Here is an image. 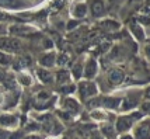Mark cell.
I'll return each instance as SVG.
<instances>
[{
    "instance_id": "cell-1",
    "label": "cell",
    "mask_w": 150,
    "mask_h": 139,
    "mask_svg": "<svg viewBox=\"0 0 150 139\" xmlns=\"http://www.w3.org/2000/svg\"><path fill=\"white\" fill-rule=\"evenodd\" d=\"M23 49V42L20 38H16V37H7V35H3L0 37V51L4 53H17L21 52Z\"/></svg>"
},
{
    "instance_id": "cell-2",
    "label": "cell",
    "mask_w": 150,
    "mask_h": 139,
    "mask_svg": "<svg viewBox=\"0 0 150 139\" xmlns=\"http://www.w3.org/2000/svg\"><path fill=\"white\" fill-rule=\"evenodd\" d=\"M77 90H79L80 100L84 101V103L87 100L93 99V97H96L98 94L97 84L94 82H91V80H83V82H80L77 86Z\"/></svg>"
},
{
    "instance_id": "cell-3",
    "label": "cell",
    "mask_w": 150,
    "mask_h": 139,
    "mask_svg": "<svg viewBox=\"0 0 150 139\" xmlns=\"http://www.w3.org/2000/svg\"><path fill=\"white\" fill-rule=\"evenodd\" d=\"M8 33L11 37H16V38H28L38 34V30L28 24H11L8 27Z\"/></svg>"
},
{
    "instance_id": "cell-4",
    "label": "cell",
    "mask_w": 150,
    "mask_h": 139,
    "mask_svg": "<svg viewBox=\"0 0 150 139\" xmlns=\"http://www.w3.org/2000/svg\"><path fill=\"white\" fill-rule=\"evenodd\" d=\"M88 13L91 14V17H94V18H103V17H105L107 13H108L105 0H90Z\"/></svg>"
},
{
    "instance_id": "cell-5",
    "label": "cell",
    "mask_w": 150,
    "mask_h": 139,
    "mask_svg": "<svg viewBox=\"0 0 150 139\" xmlns=\"http://www.w3.org/2000/svg\"><path fill=\"white\" fill-rule=\"evenodd\" d=\"M135 139H150V119L140 121L135 128Z\"/></svg>"
},
{
    "instance_id": "cell-6",
    "label": "cell",
    "mask_w": 150,
    "mask_h": 139,
    "mask_svg": "<svg viewBox=\"0 0 150 139\" xmlns=\"http://www.w3.org/2000/svg\"><path fill=\"white\" fill-rule=\"evenodd\" d=\"M98 72V63L94 58H88L86 60V65L83 66V76L87 80H91L97 76Z\"/></svg>"
},
{
    "instance_id": "cell-7",
    "label": "cell",
    "mask_w": 150,
    "mask_h": 139,
    "mask_svg": "<svg viewBox=\"0 0 150 139\" xmlns=\"http://www.w3.org/2000/svg\"><path fill=\"white\" fill-rule=\"evenodd\" d=\"M133 121L135 119L132 118V115H121V117H118L117 124H115L117 132L125 133L126 131H129L132 128V125H133Z\"/></svg>"
},
{
    "instance_id": "cell-8",
    "label": "cell",
    "mask_w": 150,
    "mask_h": 139,
    "mask_svg": "<svg viewBox=\"0 0 150 139\" xmlns=\"http://www.w3.org/2000/svg\"><path fill=\"white\" fill-rule=\"evenodd\" d=\"M70 13H72L74 20H81V18L87 17V14H88V4L86 1H76L74 6L72 7Z\"/></svg>"
},
{
    "instance_id": "cell-9",
    "label": "cell",
    "mask_w": 150,
    "mask_h": 139,
    "mask_svg": "<svg viewBox=\"0 0 150 139\" xmlns=\"http://www.w3.org/2000/svg\"><path fill=\"white\" fill-rule=\"evenodd\" d=\"M128 28H129V31H131V34L135 37V40H137L139 42H143L144 40H146V33H144V28L143 26L139 23V21L133 20L129 23V26H128Z\"/></svg>"
},
{
    "instance_id": "cell-10",
    "label": "cell",
    "mask_w": 150,
    "mask_h": 139,
    "mask_svg": "<svg viewBox=\"0 0 150 139\" xmlns=\"http://www.w3.org/2000/svg\"><path fill=\"white\" fill-rule=\"evenodd\" d=\"M51 103H52V96L48 91H45V90L37 93V96L34 99V106L37 107L38 110H42V108L48 107Z\"/></svg>"
},
{
    "instance_id": "cell-11",
    "label": "cell",
    "mask_w": 150,
    "mask_h": 139,
    "mask_svg": "<svg viewBox=\"0 0 150 139\" xmlns=\"http://www.w3.org/2000/svg\"><path fill=\"white\" fill-rule=\"evenodd\" d=\"M107 79L110 82V84H114V86L122 84L125 80V72L121 70V69H118V67H112V69L108 70Z\"/></svg>"
},
{
    "instance_id": "cell-12",
    "label": "cell",
    "mask_w": 150,
    "mask_h": 139,
    "mask_svg": "<svg viewBox=\"0 0 150 139\" xmlns=\"http://www.w3.org/2000/svg\"><path fill=\"white\" fill-rule=\"evenodd\" d=\"M97 27L101 30V31H107V33H114V31H118L121 28V23L114 18H104V20L98 21Z\"/></svg>"
},
{
    "instance_id": "cell-13",
    "label": "cell",
    "mask_w": 150,
    "mask_h": 139,
    "mask_svg": "<svg viewBox=\"0 0 150 139\" xmlns=\"http://www.w3.org/2000/svg\"><path fill=\"white\" fill-rule=\"evenodd\" d=\"M62 107H63V110H65L67 114H70V115H77L80 113V104L77 103V100L72 99V97H66L63 100V103H62Z\"/></svg>"
},
{
    "instance_id": "cell-14",
    "label": "cell",
    "mask_w": 150,
    "mask_h": 139,
    "mask_svg": "<svg viewBox=\"0 0 150 139\" xmlns=\"http://www.w3.org/2000/svg\"><path fill=\"white\" fill-rule=\"evenodd\" d=\"M139 106V96L137 94H128L124 100H121V110L124 111H131L135 107Z\"/></svg>"
},
{
    "instance_id": "cell-15",
    "label": "cell",
    "mask_w": 150,
    "mask_h": 139,
    "mask_svg": "<svg viewBox=\"0 0 150 139\" xmlns=\"http://www.w3.org/2000/svg\"><path fill=\"white\" fill-rule=\"evenodd\" d=\"M39 65L44 67V69H49L56 63V53L55 52H46L44 55L39 56Z\"/></svg>"
},
{
    "instance_id": "cell-16",
    "label": "cell",
    "mask_w": 150,
    "mask_h": 139,
    "mask_svg": "<svg viewBox=\"0 0 150 139\" xmlns=\"http://www.w3.org/2000/svg\"><path fill=\"white\" fill-rule=\"evenodd\" d=\"M0 125L3 128H16L18 125V119L13 114H0Z\"/></svg>"
},
{
    "instance_id": "cell-17",
    "label": "cell",
    "mask_w": 150,
    "mask_h": 139,
    "mask_svg": "<svg viewBox=\"0 0 150 139\" xmlns=\"http://www.w3.org/2000/svg\"><path fill=\"white\" fill-rule=\"evenodd\" d=\"M27 4L23 0H0V7L7 9V10H18L24 9Z\"/></svg>"
},
{
    "instance_id": "cell-18",
    "label": "cell",
    "mask_w": 150,
    "mask_h": 139,
    "mask_svg": "<svg viewBox=\"0 0 150 139\" xmlns=\"http://www.w3.org/2000/svg\"><path fill=\"white\" fill-rule=\"evenodd\" d=\"M121 106V99L119 97H103L101 99V107L107 110H117Z\"/></svg>"
},
{
    "instance_id": "cell-19",
    "label": "cell",
    "mask_w": 150,
    "mask_h": 139,
    "mask_svg": "<svg viewBox=\"0 0 150 139\" xmlns=\"http://www.w3.org/2000/svg\"><path fill=\"white\" fill-rule=\"evenodd\" d=\"M37 76H38V79L42 82V83H45V84H49V83H52L53 82V74L48 69H44V67H39L37 69Z\"/></svg>"
},
{
    "instance_id": "cell-20",
    "label": "cell",
    "mask_w": 150,
    "mask_h": 139,
    "mask_svg": "<svg viewBox=\"0 0 150 139\" xmlns=\"http://www.w3.org/2000/svg\"><path fill=\"white\" fill-rule=\"evenodd\" d=\"M69 79H70V73L67 72L66 69H60L59 72H56L55 80H56L58 84H67Z\"/></svg>"
},
{
    "instance_id": "cell-21",
    "label": "cell",
    "mask_w": 150,
    "mask_h": 139,
    "mask_svg": "<svg viewBox=\"0 0 150 139\" xmlns=\"http://www.w3.org/2000/svg\"><path fill=\"white\" fill-rule=\"evenodd\" d=\"M86 106L88 107V110H97V108H101V97H93V99L87 100L86 101Z\"/></svg>"
},
{
    "instance_id": "cell-22",
    "label": "cell",
    "mask_w": 150,
    "mask_h": 139,
    "mask_svg": "<svg viewBox=\"0 0 150 139\" xmlns=\"http://www.w3.org/2000/svg\"><path fill=\"white\" fill-rule=\"evenodd\" d=\"M83 66L84 65H81L80 62H77V63H74L72 67V74L74 79H80L81 76H83Z\"/></svg>"
},
{
    "instance_id": "cell-23",
    "label": "cell",
    "mask_w": 150,
    "mask_h": 139,
    "mask_svg": "<svg viewBox=\"0 0 150 139\" xmlns=\"http://www.w3.org/2000/svg\"><path fill=\"white\" fill-rule=\"evenodd\" d=\"M69 62H70V56L66 52H62L60 55L56 56V65H59V66H65Z\"/></svg>"
},
{
    "instance_id": "cell-24",
    "label": "cell",
    "mask_w": 150,
    "mask_h": 139,
    "mask_svg": "<svg viewBox=\"0 0 150 139\" xmlns=\"http://www.w3.org/2000/svg\"><path fill=\"white\" fill-rule=\"evenodd\" d=\"M11 62H13L11 55L0 51V66H8V65H11Z\"/></svg>"
},
{
    "instance_id": "cell-25",
    "label": "cell",
    "mask_w": 150,
    "mask_h": 139,
    "mask_svg": "<svg viewBox=\"0 0 150 139\" xmlns=\"http://www.w3.org/2000/svg\"><path fill=\"white\" fill-rule=\"evenodd\" d=\"M66 3H67V0H53L52 4H51V10L52 11H60L66 6Z\"/></svg>"
},
{
    "instance_id": "cell-26",
    "label": "cell",
    "mask_w": 150,
    "mask_h": 139,
    "mask_svg": "<svg viewBox=\"0 0 150 139\" xmlns=\"http://www.w3.org/2000/svg\"><path fill=\"white\" fill-rule=\"evenodd\" d=\"M17 63H20V65H17V67L18 69H21V67H27L31 65V58L30 56H21V58H18L17 59Z\"/></svg>"
},
{
    "instance_id": "cell-27",
    "label": "cell",
    "mask_w": 150,
    "mask_h": 139,
    "mask_svg": "<svg viewBox=\"0 0 150 139\" xmlns=\"http://www.w3.org/2000/svg\"><path fill=\"white\" fill-rule=\"evenodd\" d=\"M74 90H76V86H73V84H63L60 87V93H63V94H70Z\"/></svg>"
},
{
    "instance_id": "cell-28",
    "label": "cell",
    "mask_w": 150,
    "mask_h": 139,
    "mask_svg": "<svg viewBox=\"0 0 150 139\" xmlns=\"http://www.w3.org/2000/svg\"><path fill=\"white\" fill-rule=\"evenodd\" d=\"M18 82L23 84V86H30V84H31V77L27 76V74H20Z\"/></svg>"
},
{
    "instance_id": "cell-29",
    "label": "cell",
    "mask_w": 150,
    "mask_h": 139,
    "mask_svg": "<svg viewBox=\"0 0 150 139\" xmlns=\"http://www.w3.org/2000/svg\"><path fill=\"white\" fill-rule=\"evenodd\" d=\"M90 115H91V118H94V119H101V118H104V114L101 113V111H100V110H94V111H91V114H90Z\"/></svg>"
},
{
    "instance_id": "cell-30",
    "label": "cell",
    "mask_w": 150,
    "mask_h": 139,
    "mask_svg": "<svg viewBox=\"0 0 150 139\" xmlns=\"http://www.w3.org/2000/svg\"><path fill=\"white\" fill-rule=\"evenodd\" d=\"M140 113H144V114H150V101H146L140 106Z\"/></svg>"
},
{
    "instance_id": "cell-31",
    "label": "cell",
    "mask_w": 150,
    "mask_h": 139,
    "mask_svg": "<svg viewBox=\"0 0 150 139\" xmlns=\"http://www.w3.org/2000/svg\"><path fill=\"white\" fill-rule=\"evenodd\" d=\"M8 139H23V131H14L8 135Z\"/></svg>"
},
{
    "instance_id": "cell-32",
    "label": "cell",
    "mask_w": 150,
    "mask_h": 139,
    "mask_svg": "<svg viewBox=\"0 0 150 139\" xmlns=\"http://www.w3.org/2000/svg\"><path fill=\"white\" fill-rule=\"evenodd\" d=\"M112 128L110 125H107V126H103V128H101V133H104V135H107V136H111L112 135Z\"/></svg>"
},
{
    "instance_id": "cell-33",
    "label": "cell",
    "mask_w": 150,
    "mask_h": 139,
    "mask_svg": "<svg viewBox=\"0 0 150 139\" xmlns=\"http://www.w3.org/2000/svg\"><path fill=\"white\" fill-rule=\"evenodd\" d=\"M7 33H8V27L6 24H3V23H0V37L6 35Z\"/></svg>"
},
{
    "instance_id": "cell-34",
    "label": "cell",
    "mask_w": 150,
    "mask_h": 139,
    "mask_svg": "<svg viewBox=\"0 0 150 139\" xmlns=\"http://www.w3.org/2000/svg\"><path fill=\"white\" fill-rule=\"evenodd\" d=\"M8 135H10L8 131H6V129H0V139H8Z\"/></svg>"
},
{
    "instance_id": "cell-35",
    "label": "cell",
    "mask_w": 150,
    "mask_h": 139,
    "mask_svg": "<svg viewBox=\"0 0 150 139\" xmlns=\"http://www.w3.org/2000/svg\"><path fill=\"white\" fill-rule=\"evenodd\" d=\"M88 139H103V136H101V133L98 132V131H94V132L90 135V138Z\"/></svg>"
},
{
    "instance_id": "cell-36",
    "label": "cell",
    "mask_w": 150,
    "mask_h": 139,
    "mask_svg": "<svg viewBox=\"0 0 150 139\" xmlns=\"http://www.w3.org/2000/svg\"><path fill=\"white\" fill-rule=\"evenodd\" d=\"M143 96H144V100L146 101H150V86L144 90V93H143Z\"/></svg>"
},
{
    "instance_id": "cell-37",
    "label": "cell",
    "mask_w": 150,
    "mask_h": 139,
    "mask_svg": "<svg viewBox=\"0 0 150 139\" xmlns=\"http://www.w3.org/2000/svg\"><path fill=\"white\" fill-rule=\"evenodd\" d=\"M144 56H146V58L150 60V44L144 46Z\"/></svg>"
},
{
    "instance_id": "cell-38",
    "label": "cell",
    "mask_w": 150,
    "mask_h": 139,
    "mask_svg": "<svg viewBox=\"0 0 150 139\" xmlns=\"http://www.w3.org/2000/svg\"><path fill=\"white\" fill-rule=\"evenodd\" d=\"M23 139H41L38 136V135H28V136H25V138H23Z\"/></svg>"
},
{
    "instance_id": "cell-39",
    "label": "cell",
    "mask_w": 150,
    "mask_h": 139,
    "mask_svg": "<svg viewBox=\"0 0 150 139\" xmlns=\"http://www.w3.org/2000/svg\"><path fill=\"white\" fill-rule=\"evenodd\" d=\"M6 18H8V17H6V14H3V13H1V11H0V21L6 20Z\"/></svg>"
},
{
    "instance_id": "cell-40",
    "label": "cell",
    "mask_w": 150,
    "mask_h": 139,
    "mask_svg": "<svg viewBox=\"0 0 150 139\" xmlns=\"http://www.w3.org/2000/svg\"><path fill=\"white\" fill-rule=\"evenodd\" d=\"M119 139H135L133 136H131V135H124V136H121Z\"/></svg>"
},
{
    "instance_id": "cell-41",
    "label": "cell",
    "mask_w": 150,
    "mask_h": 139,
    "mask_svg": "<svg viewBox=\"0 0 150 139\" xmlns=\"http://www.w3.org/2000/svg\"><path fill=\"white\" fill-rule=\"evenodd\" d=\"M4 76H6V72L0 69V80H3V77H4Z\"/></svg>"
},
{
    "instance_id": "cell-42",
    "label": "cell",
    "mask_w": 150,
    "mask_h": 139,
    "mask_svg": "<svg viewBox=\"0 0 150 139\" xmlns=\"http://www.w3.org/2000/svg\"><path fill=\"white\" fill-rule=\"evenodd\" d=\"M3 100H4V97H3V94L0 93V107H1V104H3Z\"/></svg>"
},
{
    "instance_id": "cell-43",
    "label": "cell",
    "mask_w": 150,
    "mask_h": 139,
    "mask_svg": "<svg viewBox=\"0 0 150 139\" xmlns=\"http://www.w3.org/2000/svg\"><path fill=\"white\" fill-rule=\"evenodd\" d=\"M147 4H149V6H150V0H147Z\"/></svg>"
},
{
    "instance_id": "cell-44",
    "label": "cell",
    "mask_w": 150,
    "mask_h": 139,
    "mask_svg": "<svg viewBox=\"0 0 150 139\" xmlns=\"http://www.w3.org/2000/svg\"><path fill=\"white\" fill-rule=\"evenodd\" d=\"M76 1H84V0H76Z\"/></svg>"
},
{
    "instance_id": "cell-45",
    "label": "cell",
    "mask_w": 150,
    "mask_h": 139,
    "mask_svg": "<svg viewBox=\"0 0 150 139\" xmlns=\"http://www.w3.org/2000/svg\"><path fill=\"white\" fill-rule=\"evenodd\" d=\"M48 139H55V138H52V136H51V138H48Z\"/></svg>"
}]
</instances>
